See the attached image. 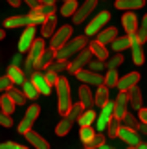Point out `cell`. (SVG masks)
I'll list each match as a JSON object with an SVG mask.
<instances>
[{
	"label": "cell",
	"mask_w": 147,
	"mask_h": 149,
	"mask_svg": "<svg viewBox=\"0 0 147 149\" xmlns=\"http://www.w3.org/2000/svg\"><path fill=\"white\" fill-rule=\"evenodd\" d=\"M138 81H140V74H138V72L125 74V76L120 77V81H118V90H120V92H127L129 88L136 87Z\"/></svg>",
	"instance_id": "14"
},
{
	"label": "cell",
	"mask_w": 147,
	"mask_h": 149,
	"mask_svg": "<svg viewBox=\"0 0 147 149\" xmlns=\"http://www.w3.org/2000/svg\"><path fill=\"white\" fill-rule=\"evenodd\" d=\"M46 70H52L55 74H61V72H64V70H68V61H53L52 65H50Z\"/></svg>",
	"instance_id": "42"
},
{
	"label": "cell",
	"mask_w": 147,
	"mask_h": 149,
	"mask_svg": "<svg viewBox=\"0 0 147 149\" xmlns=\"http://www.w3.org/2000/svg\"><path fill=\"white\" fill-rule=\"evenodd\" d=\"M98 149H116V147H110V146H105V144H103V146L98 147Z\"/></svg>",
	"instance_id": "55"
},
{
	"label": "cell",
	"mask_w": 147,
	"mask_h": 149,
	"mask_svg": "<svg viewBox=\"0 0 147 149\" xmlns=\"http://www.w3.org/2000/svg\"><path fill=\"white\" fill-rule=\"evenodd\" d=\"M79 103H81L85 109H90L94 105V94L90 92L88 85H81V87H79Z\"/></svg>",
	"instance_id": "23"
},
{
	"label": "cell",
	"mask_w": 147,
	"mask_h": 149,
	"mask_svg": "<svg viewBox=\"0 0 147 149\" xmlns=\"http://www.w3.org/2000/svg\"><path fill=\"white\" fill-rule=\"evenodd\" d=\"M35 33H37V26H28V28H24V31H22V35L19 39V52H20V54L30 52L33 41H35Z\"/></svg>",
	"instance_id": "10"
},
{
	"label": "cell",
	"mask_w": 147,
	"mask_h": 149,
	"mask_svg": "<svg viewBox=\"0 0 147 149\" xmlns=\"http://www.w3.org/2000/svg\"><path fill=\"white\" fill-rule=\"evenodd\" d=\"M138 131H142L144 134H147V123H140V129Z\"/></svg>",
	"instance_id": "53"
},
{
	"label": "cell",
	"mask_w": 147,
	"mask_h": 149,
	"mask_svg": "<svg viewBox=\"0 0 147 149\" xmlns=\"http://www.w3.org/2000/svg\"><path fill=\"white\" fill-rule=\"evenodd\" d=\"M136 35H138V39H140V42H145L147 41V15L142 19V22L138 24V30H136Z\"/></svg>",
	"instance_id": "41"
},
{
	"label": "cell",
	"mask_w": 147,
	"mask_h": 149,
	"mask_svg": "<svg viewBox=\"0 0 147 149\" xmlns=\"http://www.w3.org/2000/svg\"><path fill=\"white\" fill-rule=\"evenodd\" d=\"M24 136H26L28 144H30L31 147H35V149H50L48 140H44L39 133H35V131H28Z\"/></svg>",
	"instance_id": "16"
},
{
	"label": "cell",
	"mask_w": 147,
	"mask_h": 149,
	"mask_svg": "<svg viewBox=\"0 0 147 149\" xmlns=\"http://www.w3.org/2000/svg\"><path fill=\"white\" fill-rule=\"evenodd\" d=\"M11 87H13V83L9 81V77H8V76L0 77V92H4V90H9Z\"/></svg>",
	"instance_id": "47"
},
{
	"label": "cell",
	"mask_w": 147,
	"mask_h": 149,
	"mask_svg": "<svg viewBox=\"0 0 147 149\" xmlns=\"http://www.w3.org/2000/svg\"><path fill=\"white\" fill-rule=\"evenodd\" d=\"M123 59H125V57H123L120 52H118L114 57H109V59L105 61V66L109 68V70H118V66L123 65Z\"/></svg>",
	"instance_id": "36"
},
{
	"label": "cell",
	"mask_w": 147,
	"mask_h": 149,
	"mask_svg": "<svg viewBox=\"0 0 147 149\" xmlns=\"http://www.w3.org/2000/svg\"><path fill=\"white\" fill-rule=\"evenodd\" d=\"M99 0H85V2L77 8V11L74 13V24H83L85 20L88 19V15H92V11L96 9V6H98Z\"/></svg>",
	"instance_id": "7"
},
{
	"label": "cell",
	"mask_w": 147,
	"mask_h": 149,
	"mask_svg": "<svg viewBox=\"0 0 147 149\" xmlns=\"http://www.w3.org/2000/svg\"><path fill=\"white\" fill-rule=\"evenodd\" d=\"M138 149H147V144H138Z\"/></svg>",
	"instance_id": "57"
},
{
	"label": "cell",
	"mask_w": 147,
	"mask_h": 149,
	"mask_svg": "<svg viewBox=\"0 0 147 149\" xmlns=\"http://www.w3.org/2000/svg\"><path fill=\"white\" fill-rule=\"evenodd\" d=\"M70 129H72V122L70 120H61V122L57 123V127H55V134L57 136H66L70 133Z\"/></svg>",
	"instance_id": "38"
},
{
	"label": "cell",
	"mask_w": 147,
	"mask_h": 149,
	"mask_svg": "<svg viewBox=\"0 0 147 149\" xmlns=\"http://www.w3.org/2000/svg\"><path fill=\"white\" fill-rule=\"evenodd\" d=\"M92 52H90V48L87 46V48H83L81 52H79L77 55H74V59H70L68 61V70L72 72V74H76L77 70H81V68H85L88 65V61L92 59Z\"/></svg>",
	"instance_id": "6"
},
{
	"label": "cell",
	"mask_w": 147,
	"mask_h": 149,
	"mask_svg": "<svg viewBox=\"0 0 147 149\" xmlns=\"http://www.w3.org/2000/svg\"><path fill=\"white\" fill-rule=\"evenodd\" d=\"M118 136L125 142V144L129 146H132V147H136L138 144H142V138H140V134L136 133V131H132V129H129V127H120V131H118Z\"/></svg>",
	"instance_id": "13"
},
{
	"label": "cell",
	"mask_w": 147,
	"mask_h": 149,
	"mask_svg": "<svg viewBox=\"0 0 147 149\" xmlns=\"http://www.w3.org/2000/svg\"><path fill=\"white\" fill-rule=\"evenodd\" d=\"M76 77L81 81L83 85H94V87H99L103 85V76L98 72H92V70H87V68H81V70L76 72Z\"/></svg>",
	"instance_id": "9"
},
{
	"label": "cell",
	"mask_w": 147,
	"mask_h": 149,
	"mask_svg": "<svg viewBox=\"0 0 147 149\" xmlns=\"http://www.w3.org/2000/svg\"><path fill=\"white\" fill-rule=\"evenodd\" d=\"M96 133H94V129L90 127V125H87V127H81V133H79V136H81V140H83V144H87V142L92 138Z\"/></svg>",
	"instance_id": "44"
},
{
	"label": "cell",
	"mask_w": 147,
	"mask_h": 149,
	"mask_svg": "<svg viewBox=\"0 0 147 149\" xmlns=\"http://www.w3.org/2000/svg\"><path fill=\"white\" fill-rule=\"evenodd\" d=\"M129 41H131V48H132V61L136 65H144V50H142V42L136 33H131L129 35Z\"/></svg>",
	"instance_id": "15"
},
{
	"label": "cell",
	"mask_w": 147,
	"mask_h": 149,
	"mask_svg": "<svg viewBox=\"0 0 147 149\" xmlns=\"http://www.w3.org/2000/svg\"><path fill=\"white\" fill-rule=\"evenodd\" d=\"M0 111L6 112L8 116H11L13 111H15V103H13V100H11L8 94H4L2 98H0Z\"/></svg>",
	"instance_id": "33"
},
{
	"label": "cell",
	"mask_w": 147,
	"mask_h": 149,
	"mask_svg": "<svg viewBox=\"0 0 147 149\" xmlns=\"http://www.w3.org/2000/svg\"><path fill=\"white\" fill-rule=\"evenodd\" d=\"M116 37H118V30H116V28H103V30L96 35V41H99L101 44H110Z\"/></svg>",
	"instance_id": "24"
},
{
	"label": "cell",
	"mask_w": 147,
	"mask_h": 149,
	"mask_svg": "<svg viewBox=\"0 0 147 149\" xmlns=\"http://www.w3.org/2000/svg\"><path fill=\"white\" fill-rule=\"evenodd\" d=\"M105 61H101V59H90L88 61V70H92V72H101V70H105Z\"/></svg>",
	"instance_id": "43"
},
{
	"label": "cell",
	"mask_w": 147,
	"mask_h": 149,
	"mask_svg": "<svg viewBox=\"0 0 147 149\" xmlns=\"http://www.w3.org/2000/svg\"><path fill=\"white\" fill-rule=\"evenodd\" d=\"M53 61H55V50L53 48H46V50L42 52V55L37 59L35 70H44V68H48Z\"/></svg>",
	"instance_id": "17"
},
{
	"label": "cell",
	"mask_w": 147,
	"mask_h": 149,
	"mask_svg": "<svg viewBox=\"0 0 147 149\" xmlns=\"http://www.w3.org/2000/svg\"><path fill=\"white\" fill-rule=\"evenodd\" d=\"M88 46V37L87 35H79L70 39L63 48H59L55 52V61H70L74 55H77L83 48Z\"/></svg>",
	"instance_id": "1"
},
{
	"label": "cell",
	"mask_w": 147,
	"mask_h": 149,
	"mask_svg": "<svg viewBox=\"0 0 147 149\" xmlns=\"http://www.w3.org/2000/svg\"><path fill=\"white\" fill-rule=\"evenodd\" d=\"M110 46H112V50L116 52H123V50H127V48H131V41H129V35H125V37H116L114 41L110 42Z\"/></svg>",
	"instance_id": "30"
},
{
	"label": "cell",
	"mask_w": 147,
	"mask_h": 149,
	"mask_svg": "<svg viewBox=\"0 0 147 149\" xmlns=\"http://www.w3.org/2000/svg\"><path fill=\"white\" fill-rule=\"evenodd\" d=\"M83 111H85V107L81 105V103H72V107L68 109V112L64 114V118L70 120V122L74 123V122H77V120H79V116L83 114Z\"/></svg>",
	"instance_id": "27"
},
{
	"label": "cell",
	"mask_w": 147,
	"mask_h": 149,
	"mask_svg": "<svg viewBox=\"0 0 147 149\" xmlns=\"http://www.w3.org/2000/svg\"><path fill=\"white\" fill-rule=\"evenodd\" d=\"M22 2H24V4H28V6H30V9L33 11V9H35L37 8V6L39 4H41V2H39V0H22Z\"/></svg>",
	"instance_id": "50"
},
{
	"label": "cell",
	"mask_w": 147,
	"mask_h": 149,
	"mask_svg": "<svg viewBox=\"0 0 147 149\" xmlns=\"http://www.w3.org/2000/svg\"><path fill=\"white\" fill-rule=\"evenodd\" d=\"M9 6H13V8H19V6L22 4V0H8Z\"/></svg>",
	"instance_id": "52"
},
{
	"label": "cell",
	"mask_w": 147,
	"mask_h": 149,
	"mask_svg": "<svg viewBox=\"0 0 147 149\" xmlns=\"http://www.w3.org/2000/svg\"><path fill=\"white\" fill-rule=\"evenodd\" d=\"M0 125H2V127H13V118L0 111Z\"/></svg>",
	"instance_id": "45"
},
{
	"label": "cell",
	"mask_w": 147,
	"mask_h": 149,
	"mask_svg": "<svg viewBox=\"0 0 147 149\" xmlns=\"http://www.w3.org/2000/svg\"><path fill=\"white\" fill-rule=\"evenodd\" d=\"M127 149H138V146H136V147H132V146H131V147H127Z\"/></svg>",
	"instance_id": "58"
},
{
	"label": "cell",
	"mask_w": 147,
	"mask_h": 149,
	"mask_svg": "<svg viewBox=\"0 0 147 149\" xmlns=\"http://www.w3.org/2000/svg\"><path fill=\"white\" fill-rule=\"evenodd\" d=\"M8 77H9V81L13 85H20V87H22V83L26 81L24 70H20V66H15V65H11L8 68Z\"/></svg>",
	"instance_id": "21"
},
{
	"label": "cell",
	"mask_w": 147,
	"mask_h": 149,
	"mask_svg": "<svg viewBox=\"0 0 147 149\" xmlns=\"http://www.w3.org/2000/svg\"><path fill=\"white\" fill-rule=\"evenodd\" d=\"M103 144H105V136L101 134V133H96L92 138L85 144V147H87V149H98V147H101Z\"/></svg>",
	"instance_id": "37"
},
{
	"label": "cell",
	"mask_w": 147,
	"mask_h": 149,
	"mask_svg": "<svg viewBox=\"0 0 147 149\" xmlns=\"http://www.w3.org/2000/svg\"><path fill=\"white\" fill-rule=\"evenodd\" d=\"M39 114H41V107H39V105H30V109L26 111L24 118H22V122L19 123L17 131H19L20 134H26L28 131H31L33 123H35V120L39 118Z\"/></svg>",
	"instance_id": "5"
},
{
	"label": "cell",
	"mask_w": 147,
	"mask_h": 149,
	"mask_svg": "<svg viewBox=\"0 0 147 149\" xmlns=\"http://www.w3.org/2000/svg\"><path fill=\"white\" fill-rule=\"evenodd\" d=\"M138 120H140V123H147V109H140L138 111Z\"/></svg>",
	"instance_id": "49"
},
{
	"label": "cell",
	"mask_w": 147,
	"mask_h": 149,
	"mask_svg": "<svg viewBox=\"0 0 147 149\" xmlns=\"http://www.w3.org/2000/svg\"><path fill=\"white\" fill-rule=\"evenodd\" d=\"M4 37H6V31H4V30H0V41H2Z\"/></svg>",
	"instance_id": "56"
},
{
	"label": "cell",
	"mask_w": 147,
	"mask_h": 149,
	"mask_svg": "<svg viewBox=\"0 0 147 149\" xmlns=\"http://www.w3.org/2000/svg\"><path fill=\"white\" fill-rule=\"evenodd\" d=\"M96 118H98V114H96L92 109H85L77 122H79V125H81V127H87V125H92V123L96 122Z\"/></svg>",
	"instance_id": "28"
},
{
	"label": "cell",
	"mask_w": 147,
	"mask_h": 149,
	"mask_svg": "<svg viewBox=\"0 0 147 149\" xmlns=\"http://www.w3.org/2000/svg\"><path fill=\"white\" fill-rule=\"evenodd\" d=\"M64 2H66V0H64Z\"/></svg>",
	"instance_id": "59"
},
{
	"label": "cell",
	"mask_w": 147,
	"mask_h": 149,
	"mask_svg": "<svg viewBox=\"0 0 147 149\" xmlns=\"http://www.w3.org/2000/svg\"><path fill=\"white\" fill-rule=\"evenodd\" d=\"M44 77H46V81L52 85V87L57 83V79H59V76H57L55 72H52V70H46V72H44Z\"/></svg>",
	"instance_id": "46"
},
{
	"label": "cell",
	"mask_w": 147,
	"mask_h": 149,
	"mask_svg": "<svg viewBox=\"0 0 147 149\" xmlns=\"http://www.w3.org/2000/svg\"><path fill=\"white\" fill-rule=\"evenodd\" d=\"M33 11H35V13H39V15H44V17L55 15V4H39Z\"/></svg>",
	"instance_id": "39"
},
{
	"label": "cell",
	"mask_w": 147,
	"mask_h": 149,
	"mask_svg": "<svg viewBox=\"0 0 147 149\" xmlns=\"http://www.w3.org/2000/svg\"><path fill=\"white\" fill-rule=\"evenodd\" d=\"M120 127H121L120 120L112 116V120L109 122V125H107V131H109V136H110V138H118V131H120Z\"/></svg>",
	"instance_id": "40"
},
{
	"label": "cell",
	"mask_w": 147,
	"mask_h": 149,
	"mask_svg": "<svg viewBox=\"0 0 147 149\" xmlns=\"http://www.w3.org/2000/svg\"><path fill=\"white\" fill-rule=\"evenodd\" d=\"M127 98H129V105H131L134 111H140V109H142V92H140L138 85L127 90Z\"/></svg>",
	"instance_id": "22"
},
{
	"label": "cell",
	"mask_w": 147,
	"mask_h": 149,
	"mask_svg": "<svg viewBox=\"0 0 147 149\" xmlns=\"http://www.w3.org/2000/svg\"><path fill=\"white\" fill-rule=\"evenodd\" d=\"M107 101H109V87L99 85V87H98V92H96V96H94V105L103 107Z\"/></svg>",
	"instance_id": "26"
},
{
	"label": "cell",
	"mask_w": 147,
	"mask_h": 149,
	"mask_svg": "<svg viewBox=\"0 0 147 149\" xmlns=\"http://www.w3.org/2000/svg\"><path fill=\"white\" fill-rule=\"evenodd\" d=\"M55 24H57L55 15H50L48 19L44 20V24H41V35H42V39L53 35V33H55Z\"/></svg>",
	"instance_id": "25"
},
{
	"label": "cell",
	"mask_w": 147,
	"mask_h": 149,
	"mask_svg": "<svg viewBox=\"0 0 147 149\" xmlns=\"http://www.w3.org/2000/svg\"><path fill=\"white\" fill-rule=\"evenodd\" d=\"M41 4H55V0H39Z\"/></svg>",
	"instance_id": "54"
},
{
	"label": "cell",
	"mask_w": 147,
	"mask_h": 149,
	"mask_svg": "<svg viewBox=\"0 0 147 149\" xmlns=\"http://www.w3.org/2000/svg\"><path fill=\"white\" fill-rule=\"evenodd\" d=\"M121 24L125 28L127 35H131V33H136L140 22H138V17L134 15V11H127V13L123 15V19H121Z\"/></svg>",
	"instance_id": "18"
},
{
	"label": "cell",
	"mask_w": 147,
	"mask_h": 149,
	"mask_svg": "<svg viewBox=\"0 0 147 149\" xmlns=\"http://www.w3.org/2000/svg\"><path fill=\"white\" fill-rule=\"evenodd\" d=\"M109 20H110V13H109L107 9L101 11V13H98V15H96L94 19L87 24V28H85V35H87V37L98 35V33L105 28V24H107Z\"/></svg>",
	"instance_id": "4"
},
{
	"label": "cell",
	"mask_w": 147,
	"mask_h": 149,
	"mask_svg": "<svg viewBox=\"0 0 147 149\" xmlns=\"http://www.w3.org/2000/svg\"><path fill=\"white\" fill-rule=\"evenodd\" d=\"M20 63H22V55H20V54H17V55L13 57V63H11V65H15V66H20Z\"/></svg>",
	"instance_id": "51"
},
{
	"label": "cell",
	"mask_w": 147,
	"mask_h": 149,
	"mask_svg": "<svg viewBox=\"0 0 147 149\" xmlns=\"http://www.w3.org/2000/svg\"><path fill=\"white\" fill-rule=\"evenodd\" d=\"M127 112H129V98H127V92H120V94H118V98L114 100V118L121 120Z\"/></svg>",
	"instance_id": "12"
},
{
	"label": "cell",
	"mask_w": 147,
	"mask_h": 149,
	"mask_svg": "<svg viewBox=\"0 0 147 149\" xmlns=\"http://www.w3.org/2000/svg\"><path fill=\"white\" fill-rule=\"evenodd\" d=\"M0 149H30V147H24L20 144H15V142H4V144H0Z\"/></svg>",
	"instance_id": "48"
},
{
	"label": "cell",
	"mask_w": 147,
	"mask_h": 149,
	"mask_svg": "<svg viewBox=\"0 0 147 149\" xmlns=\"http://www.w3.org/2000/svg\"><path fill=\"white\" fill-rule=\"evenodd\" d=\"M22 92H24V96H26L28 100H35L37 96H39V90L35 88V85L31 83V79L22 83Z\"/></svg>",
	"instance_id": "35"
},
{
	"label": "cell",
	"mask_w": 147,
	"mask_h": 149,
	"mask_svg": "<svg viewBox=\"0 0 147 149\" xmlns=\"http://www.w3.org/2000/svg\"><path fill=\"white\" fill-rule=\"evenodd\" d=\"M114 6H116V9L136 11V9H142L144 6H145V0H116Z\"/></svg>",
	"instance_id": "19"
},
{
	"label": "cell",
	"mask_w": 147,
	"mask_h": 149,
	"mask_svg": "<svg viewBox=\"0 0 147 149\" xmlns=\"http://www.w3.org/2000/svg\"><path fill=\"white\" fill-rule=\"evenodd\" d=\"M112 116H114V101L109 100L103 107H101L99 116L96 118V129H98V131L107 129V125H109V122L112 120Z\"/></svg>",
	"instance_id": "8"
},
{
	"label": "cell",
	"mask_w": 147,
	"mask_h": 149,
	"mask_svg": "<svg viewBox=\"0 0 147 149\" xmlns=\"http://www.w3.org/2000/svg\"><path fill=\"white\" fill-rule=\"evenodd\" d=\"M70 39H72V26L70 24H63L59 30H55V33L52 37H50V48H53L57 52L59 48H63Z\"/></svg>",
	"instance_id": "3"
},
{
	"label": "cell",
	"mask_w": 147,
	"mask_h": 149,
	"mask_svg": "<svg viewBox=\"0 0 147 149\" xmlns=\"http://www.w3.org/2000/svg\"><path fill=\"white\" fill-rule=\"evenodd\" d=\"M53 87L57 88V109H59V114H61V116H64V114L68 112V109L72 107L68 79H66V77H59L57 83H55Z\"/></svg>",
	"instance_id": "2"
},
{
	"label": "cell",
	"mask_w": 147,
	"mask_h": 149,
	"mask_svg": "<svg viewBox=\"0 0 147 149\" xmlns=\"http://www.w3.org/2000/svg\"><path fill=\"white\" fill-rule=\"evenodd\" d=\"M120 123L123 125V127H129V129H132V131H138L140 129V120L136 116H132L131 112H127L125 116L120 120Z\"/></svg>",
	"instance_id": "31"
},
{
	"label": "cell",
	"mask_w": 147,
	"mask_h": 149,
	"mask_svg": "<svg viewBox=\"0 0 147 149\" xmlns=\"http://www.w3.org/2000/svg\"><path fill=\"white\" fill-rule=\"evenodd\" d=\"M31 83L35 85V88L39 90V94H44L48 96L52 92V85L46 81V77H44V72L42 70H35L31 74Z\"/></svg>",
	"instance_id": "11"
},
{
	"label": "cell",
	"mask_w": 147,
	"mask_h": 149,
	"mask_svg": "<svg viewBox=\"0 0 147 149\" xmlns=\"http://www.w3.org/2000/svg\"><path fill=\"white\" fill-rule=\"evenodd\" d=\"M8 96H9L11 100H13L15 105H24L26 100H28L26 96H24V92H22V88H15V85L8 90Z\"/></svg>",
	"instance_id": "29"
},
{
	"label": "cell",
	"mask_w": 147,
	"mask_h": 149,
	"mask_svg": "<svg viewBox=\"0 0 147 149\" xmlns=\"http://www.w3.org/2000/svg\"><path fill=\"white\" fill-rule=\"evenodd\" d=\"M77 8H79L77 0H66V2L61 6V15L63 17H74V13L77 11Z\"/></svg>",
	"instance_id": "32"
},
{
	"label": "cell",
	"mask_w": 147,
	"mask_h": 149,
	"mask_svg": "<svg viewBox=\"0 0 147 149\" xmlns=\"http://www.w3.org/2000/svg\"><path fill=\"white\" fill-rule=\"evenodd\" d=\"M88 48H90V52H92V55L96 57V59H101V61H107V59H109V50H107L105 44H101L99 41L88 42Z\"/></svg>",
	"instance_id": "20"
},
{
	"label": "cell",
	"mask_w": 147,
	"mask_h": 149,
	"mask_svg": "<svg viewBox=\"0 0 147 149\" xmlns=\"http://www.w3.org/2000/svg\"><path fill=\"white\" fill-rule=\"evenodd\" d=\"M118 81H120V77H118V70H107V74L103 76V85L105 87H118Z\"/></svg>",
	"instance_id": "34"
}]
</instances>
